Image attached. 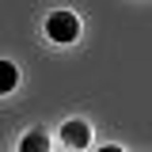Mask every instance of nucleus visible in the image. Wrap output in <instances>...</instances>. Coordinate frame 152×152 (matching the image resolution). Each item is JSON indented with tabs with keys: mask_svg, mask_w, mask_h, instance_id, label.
<instances>
[{
	"mask_svg": "<svg viewBox=\"0 0 152 152\" xmlns=\"http://www.w3.org/2000/svg\"><path fill=\"white\" fill-rule=\"evenodd\" d=\"M46 38L57 42V46H69L80 38V19L72 12H53V15L46 19Z\"/></svg>",
	"mask_w": 152,
	"mask_h": 152,
	"instance_id": "nucleus-1",
	"label": "nucleus"
},
{
	"mask_svg": "<svg viewBox=\"0 0 152 152\" xmlns=\"http://www.w3.org/2000/svg\"><path fill=\"white\" fill-rule=\"evenodd\" d=\"M61 137H65L69 148H84V145L91 141V126H88V122H65Z\"/></svg>",
	"mask_w": 152,
	"mask_h": 152,
	"instance_id": "nucleus-2",
	"label": "nucleus"
},
{
	"mask_svg": "<svg viewBox=\"0 0 152 152\" xmlns=\"http://www.w3.org/2000/svg\"><path fill=\"white\" fill-rule=\"evenodd\" d=\"M19 152H50V137L42 129H31L23 141H19Z\"/></svg>",
	"mask_w": 152,
	"mask_h": 152,
	"instance_id": "nucleus-3",
	"label": "nucleus"
},
{
	"mask_svg": "<svg viewBox=\"0 0 152 152\" xmlns=\"http://www.w3.org/2000/svg\"><path fill=\"white\" fill-rule=\"evenodd\" d=\"M15 84H19V69L12 61H0V95L15 91Z\"/></svg>",
	"mask_w": 152,
	"mask_h": 152,
	"instance_id": "nucleus-4",
	"label": "nucleus"
},
{
	"mask_svg": "<svg viewBox=\"0 0 152 152\" xmlns=\"http://www.w3.org/2000/svg\"><path fill=\"white\" fill-rule=\"evenodd\" d=\"M99 152H122V148H118V145H107V148H99Z\"/></svg>",
	"mask_w": 152,
	"mask_h": 152,
	"instance_id": "nucleus-5",
	"label": "nucleus"
}]
</instances>
